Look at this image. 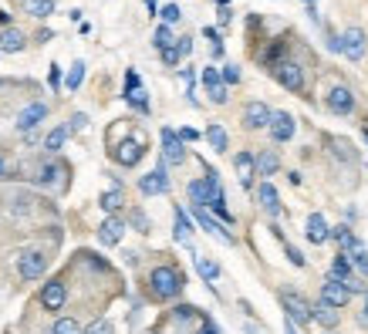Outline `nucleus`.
I'll use <instances>...</instances> for the list:
<instances>
[{
  "label": "nucleus",
  "instance_id": "21",
  "mask_svg": "<svg viewBox=\"0 0 368 334\" xmlns=\"http://www.w3.org/2000/svg\"><path fill=\"white\" fill-rule=\"evenodd\" d=\"M233 166H237V179H240V186L250 189V186H253V176H257V169H253V156H250V152H237Z\"/></svg>",
  "mask_w": 368,
  "mask_h": 334
},
{
  "label": "nucleus",
  "instance_id": "37",
  "mask_svg": "<svg viewBox=\"0 0 368 334\" xmlns=\"http://www.w3.org/2000/svg\"><path fill=\"white\" fill-rule=\"evenodd\" d=\"M179 17H183L179 3H165V7H163V21H165V27H169V24H176Z\"/></svg>",
  "mask_w": 368,
  "mask_h": 334
},
{
  "label": "nucleus",
  "instance_id": "13",
  "mask_svg": "<svg viewBox=\"0 0 368 334\" xmlns=\"http://www.w3.org/2000/svg\"><path fill=\"white\" fill-rule=\"evenodd\" d=\"M142 152H146V149H142V139H125V142L115 145V152H112V156H115V163H119V166H135V163L142 159Z\"/></svg>",
  "mask_w": 368,
  "mask_h": 334
},
{
  "label": "nucleus",
  "instance_id": "6",
  "mask_svg": "<svg viewBox=\"0 0 368 334\" xmlns=\"http://www.w3.org/2000/svg\"><path fill=\"white\" fill-rule=\"evenodd\" d=\"M216 189H220V182H216V176H213V172H209L206 179H193V182H189V200H193V206L206 209Z\"/></svg>",
  "mask_w": 368,
  "mask_h": 334
},
{
  "label": "nucleus",
  "instance_id": "27",
  "mask_svg": "<svg viewBox=\"0 0 368 334\" xmlns=\"http://www.w3.org/2000/svg\"><path fill=\"white\" fill-rule=\"evenodd\" d=\"M122 189H119V186H115V189H108V193H102V200H98V206L105 209V213H108V216H115V213H119V209H122Z\"/></svg>",
  "mask_w": 368,
  "mask_h": 334
},
{
  "label": "nucleus",
  "instance_id": "51",
  "mask_svg": "<svg viewBox=\"0 0 368 334\" xmlns=\"http://www.w3.org/2000/svg\"><path fill=\"white\" fill-rule=\"evenodd\" d=\"M7 24H10V14H7V10H0V27H7Z\"/></svg>",
  "mask_w": 368,
  "mask_h": 334
},
{
  "label": "nucleus",
  "instance_id": "58",
  "mask_svg": "<svg viewBox=\"0 0 368 334\" xmlns=\"http://www.w3.org/2000/svg\"><path fill=\"white\" fill-rule=\"evenodd\" d=\"M311 3H314V0H311Z\"/></svg>",
  "mask_w": 368,
  "mask_h": 334
},
{
  "label": "nucleus",
  "instance_id": "4",
  "mask_svg": "<svg viewBox=\"0 0 368 334\" xmlns=\"http://www.w3.org/2000/svg\"><path fill=\"white\" fill-rule=\"evenodd\" d=\"M274 78L284 84L287 91H304V71H301L297 61H281V64L274 68Z\"/></svg>",
  "mask_w": 368,
  "mask_h": 334
},
{
  "label": "nucleus",
  "instance_id": "30",
  "mask_svg": "<svg viewBox=\"0 0 368 334\" xmlns=\"http://www.w3.org/2000/svg\"><path fill=\"white\" fill-rule=\"evenodd\" d=\"M206 139H209V145H213L216 152H227V145H230V139H227V128L216 126V122L206 128Z\"/></svg>",
  "mask_w": 368,
  "mask_h": 334
},
{
  "label": "nucleus",
  "instance_id": "35",
  "mask_svg": "<svg viewBox=\"0 0 368 334\" xmlns=\"http://www.w3.org/2000/svg\"><path fill=\"white\" fill-rule=\"evenodd\" d=\"M152 44H156L159 51H165V47H172V44H176V38H172V31H169V27L163 24V27L156 31V41H152Z\"/></svg>",
  "mask_w": 368,
  "mask_h": 334
},
{
  "label": "nucleus",
  "instance_id": "31",
  "mask_svg": "<svg viewBox=\"0 0 368 334\" xmlns=\"http://www.w3.org/2000/svg\"><path fill=\"white\" fill-rule=\"evenodd\" d=\"M196 270H200V277H203V281H216V277H220V263H216V260H209V257H203V253L196 257Z\"/></svg>",
  "mask_w": 368,
  "mask_h": 334
},
{
  "label": "nucleus",
  "instance_id": "2",
  "mask_svg": "<svg viewBox=\"0 0 368 334\" xmlns=\"http://www.w3.org/2000/svg\"><path fill=\"white\" fill-rule=\"evenodd\" d=\"M281 304H284L287 321H290V324H301V328L311 324V304H308L297 291H284L281 294Z\"/></svg>",
  "mask_w": 368,
  "mask_h": 334
},
{
  "label": "nucleus",
  "instance_id": "40",
  "mask_svg": "<svg viewBox=\"0 0 368 334\" xmlns=\"http://www.w3.org/2000/svg\"><path fill=\"white\" fill-rule=\"evenodd\" d=\"M84 128H88V115H84V112L71 115V126H68V132H84Z\"/></svg>",
  "mask_w": 368,
  "mask_h": 334
},
{
  "label": "nucleus",
  "instance_id": "32",
  "mask_svg": "<svg viewBox=\"0 0 368 334\" xmlns=\"http://www.w3.org/2000/svg\"><path fill=\"white\" fill-rule=\"evenodd\" d=\"M331 277H334V281H348V277H352V263H348L345 253H338V257L331 260Z\"/></svg>",
  "mask_w": 368,
  "mask_h": 334
},
{
  "label": "nucleus",
  "instance_id": "33",
  "mask_svg": "<svg viewBox=\"0 0 368 334\" xmlns=\"http://www.w3.org/2000/svg\"><path fill=\"white\" fill-rule=\"evenodd\" d=\"M51 334H82V328H78L75 318H58L54 328H51Z\"/></svg>",
  "mask_w": 368,
  "mask_h": 334
},
{
  "label": "nucleus",
  "instance_id": "50",
  "mask_svg": "<svg viewBox=\"0 0 368 334\" xmlns=\"http://www.w3.org/2000/svg\"><path fill=\"white\" fill-rule=\"evenodd\" d=\"M362 324H368V291H365V307H362V318H358Z\"/></svg>",
  "mask_w": 368,
  "mask_h": 334
},
{
  "label": "nucleus",
  "instance_id": "17",
  "mask_svg": "<svg viewBox=\"0 0 368 334\" xmlns=\"http://www.w3.org/2000/svg\"><path fill=\"white\" fill-rule=\"evenodd\" d=\"M271 122V108L264 105V102H250L244 108V126L246 128H267Z\"/></svg>",
  "mask_w": 368,
  "mask_h": 334
},
{
  "label": "nucleus",
  "instance_id": "53",
  "mask_svg": "<svg viewBox=\"0 0 368 334\" xmlns=\"http://www.w3.org/2000/svg\"><path fill=\"white\" fill-rule=\"evenodd\" d=\"M3 176H7V159L0 156V179H3Z\"/></svg>",
  "mask_w": 368,
  "mask_h": 334
},
{
  "label": "nucleus",
  "instance_id": "29",
  "mask_svg": "<svg viewBox=\"0 0 368 334\" xmlns=\"http://www.w3.org/2000/svg\"><path fill=\"white\" fill-rule=\"evenodd\" d=\"M24 10H27L31 17L44 21V17H51V14H54V0H24Z\"/></svg>",
  "mask_w": 368,
  "mask_h": 334
},
{
  "label": "nucleus",
  "instance_id": "25",
  "mask_svg": "<svg viewBox=\"0 0 368 334\" xmlns=\"http://www.w3.org/2000/svg\"><path fill=\"white\" fill-rule=\"evenodd\" d=\"M68 135H71V132H68V126L51 128V132L44 135V149H47V152H61V145L68 142Z\"/></svg>",
  "mask_w": 368,
  "mask_h": 334
},
{
  "label": "nucleus",
  "instance_id": "7",
  "mask_svg": "<svg viewBox=\"0 0 368 334\" xmlns=\"http://www.w3.org/2000/svg\"><path fill=\"white\" fill-rule=\"evenodd\" d=\"M163 163H169V166L186 163V149H183V142H179V135L172 128H163Z\"/></svg>",
  "mask_w": 368,
  "mask_h": 334
},
{
  "label": "nucleus",
  "instance_id": "9",
  "mask_svg": "<svg viewBox=\"0 0 368 334\" xmlns=\"http://www.w3.org/2000/svg\"><path fill=\"white\" fill-rule=\"evenodd\" d=\"M321 300L325 304H331L334 311H341L348 300H352V294H348V287L341 284V281H334V277H327L325 284H321Z\"/></svg>",
  "mask_w": 368,
  "mask_h": 334
},
{
  "label": "nucleus",
  "instance_id": "5",
  "mask_svg": "<svg viewBox=\"0 0 368 334\" xmlns=\"http://www.w3.org/2000/svg\"><path fill=\"white\" fill-rule=\"evenodd\" d=\"M338 41H341V54H345V58H352V61H362V58H365V31H362V27H348Z\"/></svg>",
  "mask_w": 368,
  "mask_h": 334
},
{
  "label": "nucleus",
  "instance_id": "15",
  "mask_svg": "<svg viewBox=\"0 0 368 334\" xmlns=\"http://www.w3.org/2000/svg\"><path fill=\"white\" fill-rule=\"evenodd\" d=\"M125 237V223L119 219V216H108L102 226H98V240L105 243V247H115V243H122Z\"/></svg>",
  "mask_w": 368,
  "mask_h": 334
},
{
  "label": "nucleus",
  "instance_id": "44",
  "mask_svg": "<svg viewBox=\"0 0 368 334\" xmlns=\"http://www.w3.org/2000/svg\"><path fill=\"white\" fill-rule=\"evenodd\" d=\"M176 135H179V142H196V139H200V132H196V128H179Z\"/></svg>",
  "mask_w": 368,
  "mask_h": 334
},
{
  "label": "nucleus",
  "instance_id": "24",
  "mask_svg": "<svg viewBox=\"0 0 368 334\" xmlns=\"http://www.w3.org/2000/svg\"><path fill=\"white\" fill-rule=\"evenodd\" d=\"M327 237H331V240L341 247V253H348L352 247H355V243H358V237H355L348 226H334V230H327Z\"/></svg>",
  "mask_w": 368,
  "mask_h": 334
},
{
  "label": "nucleus",
  "instance_id": "41",
  "mask_svg": "<svg viewBox=\"0 0 368 334\" xmlns=\"http://www.w3.org/2000/svg\"><path fill=\"white\" fill-rule=\"evenodd\" d=\"M132 223L139 226V233H149V219H146V213H142V209H135V213H132Z\"/></svg>",
  "mask_w": 368,
  "mask_h": 334
},
{
  "label": "nucleus",
  "instance_id": "19",
  "mask_svg": "<svg viewBox=\"0 0 368 334\" xmlns=\"http://www.w3.org/2000/svg\"><path fill=\"white\" fill-rule=\"evenodd\" d=\"M253 169H257V176H274L281 169V156L274 149H264V152L253 156Z\"/></svg>",
  "mask_w": 368,
  "mask_h": 334
},
{
  "label": "nucleus",
  "instance_id": "42",
  "mask_svg": "<svg viewBox=\"0 0 368 334\" xmlns=\"http://www.w3.org/2000/svg\"><path fill=\"white\" fill-rule=\"evenodd\" d=\"M163 61L169 64V68H176V64H179V51H176V44H172V47H165V51H163Z\"/></svg>",
  "mask_w": 368,
  "mask_h": 334
},
{
  "label": "nucleus",
  "instance_id": "14",
  "mask_svg": "<svg viewBox=\"0 0 368 334\" xmlns=\"http://www.w3.org/2000/svg\"><path fill=\"white\" fill-rule=\"evenodd\" d=\"M267 128H271V139H274V142H287V139L294 135V115H287V112H271Z\"/></svg>",
  "mask_w": 368,
  "mask_h": 334
},
{
  "label": "nucleus",
  "instance_id": "43",
  "mask_svg": "<svg viewBox=\"0 0 368 334\" xmlns=\"http://www.w3.org/2000/svg\"><path fill=\"white\" fill-rule=\"evenodd\" d=\"M209 98H213L216 105H223V102H227V84H216V88H209Z\"/></svg>",
  "mask_w": 368,
  "mask_h": 334
},
{
  "label": "nucleus",
  "instance_id": "47",
  "mask_svg": "<svg viewBox=\"0 0 368 334\" xmlns=\"http://www.w3.org/2000/svg\"><path fill=\"white\" fill-rule=\"evenodd\" d=\"M287 257H290V263H294V267H304V257H301V250L287 247Z\"/></svg>",
  "mask_w": 368,
  "mask_h": 334
},
{
  "label": "nucleus",
  "instance_id": "48",
  "mask_svg": "<svg viewBox=\"0 0 368 334\" xmlns=\"http://www.w3.org/2000/svg\"><path fill=\"white\" fill-rule=\"evenodd\" d=\"M47 82H51V88H58V84H61V68H58V64L51 68V75H47Z\"/></svg>",
  "mask_w": 368,
  "mask_h": 334
},
{
  "label": "nucleus",
  "instance_id": "45",
  "mask_svg": "<svg viewBox=\"0 0 368 334\" xmlns=\"http://www.w3.org/2000/svg\"><path fill=\"white\" fill-rule=\"evenodd\" d=\"M176 51H179V58H183V54H189V51H193V38H179Z\"/></svg>",
  "mask_w": 368,
  "mask_h": 334
},
{
  "label": "nucleus",
  "instance_id": "38",
  "mask_svg": "<svg viewBox=\"0 0 368 334\" xmlns=\"http://www.w3.org/2000/svg\"><path fill=\"white\" fill-rule=\"evenodd\" d=\"M220 82L237 84V82H240V68H237V64H227V68H223V75H220Z\"/></svg>",
  "mask_w": 368,
  "mask_h": 334
},
{
  "label": "nucleus",
  "instance_id": "22",
  "mask_svg": "<svg viewBox=\"0 0 368 334\" xmlns=\"http://www.w3.org/2000/svg\"><path fill=\"white\" fill-rule=\"evenodd\" d=\"M257 200H260V206L267 209L271 216L281 213V196H277V189H274L271 182H260V186H257Z\"/></svg>",
  "mask_w": 368,
  "mask_h": 334
},
{
  "label": "nucleus",
  "instance_id": "26",
  "mask_svg": "<svg viewBox=\"0 0 368 334\" xmlns=\"http://www.w3.org/2000/svg\"><path fill=\"white\" fill-rule=\"evenodd\" d=\"M172 233H176L179 243H189V240H193V223H189V216L179 206H176V230H172Z\"/></svg>",
  "mask_w": 368,
  "mask_h": 334
},
{
  "label": "nucleus",
  "instance_id": "52",
  "mask_svg": "<svg viewBox=\"0 0 368 334\" xmlns=\"http://www.w3.org/2000/svg\"><path fill=\"white\" fill-rule=\"evenodd\" d=\"M200 334H216V328H213V324H209V321H206L203 328H200Z\"/></svg>",
  "mask_w": 368,
  "mask_h": 334
},
{
  "label": "nucleus",
  "instance_id": "23",
  "mask_svg": "<svg viewBox=\"0 0 368 334\" xmlns=\"http://www.w3.org/2000/svg\"><path fill=\"white\" fill-rule=\"evenodd\" d=\"M304 233H308V240H311V243H325L327 240L325 216H321V213H311V216H308V230H304Z\"/></svg>",
  "mask_w": 368,
  "mask_h": 334
},
{
  "label": "nucleus",
  "instance_id": "56",
  "mask_svg": "<svg viewBox=\"0 0 368 334\" xmlns=\"http://www.w3.org/2000/svg\"><path fill=\"white\" fill-rule=\"evenodd\" d=\"M365 142H368V128H365Z\"/></svg>",
  "mask_w": 368,
  "mask_h": 334
},
{
  "label": "nucleus",
  "instance_id": "49",
  "mask_svg": "<svg viewBox=\"0 0 368 334\" xmlns=\"http://www.w3.org/2000/svg\"><path fill=\"white\" fill-rule=\"evenodd\" d=\"M139 88V75L135 71H128V78H125V91H135Z\"/></svg>",
  "mask_w": 368,
  "mask_h": 334
},
{
  "label": "nucleus",
  "instance_id": "57",
  "mask_svg": "<svg viewBox=\"0 0 368 334\" xmlns=\"http://www.w3.org/2000/svg\"><path fill=\"white\" fill-rule=\"evenodd\" d=\"M325 334H331V331H325Z\"/></svg>",
  "mask_w": 368,
  "mask_h": 334
},
{
  "label": "nucleus",
  "instance_id": "46",
  "mask_svg": "<svg viewBox=\"0 0 368 334\" xmlns=\"http://www.w3.org/2000/svg\"><path fill=\"white\" fill-rule=\"evenodd\" d=\"M54 176H58V166H44L41 169V182H54Z\"/></svg>",
  "mask_w": 368,
  "mask_h": 334
},
{
  "label": "nucleus",
  "instance_id": "11",
  "mask_svg": "<svg viewBox=\"0 0 368 334\" xmlns=\"http://www.w3.org/2000/svg\"><path fill=\"white\" fill-rule=\"evenodd\" d=\"M65 300H68V287H65L61 281H47V284L41 287L44 311H61V307H65Z\"/></svg>",
  "mask_w": 368,
  "mask_h": 334
},
{
  "label": "nucleus",
  "instance_id": "54",
  "mask_svg": "<svg viewBox=\"0 0 368 334\" xmlns=\"http://www.w3.org/2000/svg\"><path fill=\"white\" fill-rule=\"evenodd\" d=\"M284 334H301V331H297V328H294V324L287 321V324H284Z\"/></svg>",
  "mask_w": 368,
  "mask_h": 334
},
{
  "label": "nucleus",
  "instance_id": "12",
  "mask_svg": "<svg viewBox=\"0 0 368 334\" xmlns=\"http://www.w3.org/2000/svg\"><path fill=\"white\" fill-rule=\"evenodd\" d=\"M327 108H331L334 115H348V112L355 108V95H352L345 84H334V88L327 91Z\"/></svg>",
  "mask_w": 368,
  "mask_h": 334
},
{
  "label": "nucleus",
  "instance_id": "8",
  "mask_svg": "<svg viewBox=\"0 0 368 334\" xmlns=\"http://www.w3.org/2000/svg\"><path fill=\"white\" fill-rule=\"evenodd\" d=\"M139 193L142 196H159V193H169V176H165V163L159 169H152L149 176L139 179Z\"/></svg>",
  "mask_w": 368,
  "mask_h": 334
},
{
  "label": "nucleus",
  "instance_id": "20",
  "mask_svg": "<svg viewBox=\"0 0 368 334\" xmlns=\"http://www.w3.org/2000/svg\"><path fill=\"white\" fill-rule=\"evenodd\" d=\"M24 47H27L24 31H17V27H3V34H0V51H3V54H17V51H24Z\"/></svg>",
  "mask_w": 368,
  "mask_h": 334
},
{
  "label": "nucleus",
  "instance_id": "36",
  "mask_svg": "<svg viewBox=\"0 0 368 334\" xmlns=\"http://www.w3.org/2000/svg\"><path fill=\"white\" fill-rule=\"evenodd\" d=\"M82 334H115L112 331V321H105V318H98L95 324H88Z\"/></svg>",
  "mask_w": 368,
  "mask_h": 334
},
{
  "label": "nucleus",
  "instance_id": "28",
  "mask_svg": "<svg viewBox=\"0 0 368 334\" xmlns=\"http://www.w3.org/2000/svg\"><path fill=\"white\" fill-rule=\"evenodd\" d=\"M345 257H352L348 263H355V270H358L362 277H368V250H365V243H362V240H358L352 250L345 253Z\"/></svg>",
  "mask_w": 368,
  "mask_h": 334
},
{
  "label": "nucleus",
  "instance_id": "55",
  "mask_svg": "<svg viewBox=\"0 0 368 334\" xmlns=\"http://www.w3.org/2000/svg\"><path fill=\"white\" fill-rule=\"evenodd\" d=\"M146 7H149V14H156V0H146Z\"/></svg>",
  "mask_w": 368,
  "mask_h": 334
},
{
  "label": "nucleus",
  "instance_id": "16",
  "mask_svg": "<svg viewBox=\"0 0 368 334\" xmlns=\"http://www.w3.org/2000/svg\"><path fill=\"white\" fill-rule=\"evenodd\" d=\"M193 216H196V223L203 226L209 237H216V240H223V243H233V237H230V233L220 226V219H213V216H209L203 206H193Z\"/></svg>",
  "mask_w": 368,
  "mask_h": 334
},
{
  "label": "nucleus",
  "instance_id": "34",
  "mask_svg": "<svg viewBox=\"0 0 368 334\" xmlns=\"http://www.w3.org/2000/svg\"><path fill=\"white\" fill-rule=\"evenodd\" d=\"M82 78H84V61H75L71 64V71H68V91H78V84H82Z\"/></svg>",
  "mask_w": 368,
  "mask_h": 334
},
{
  "label": "nucleus",
  "instance_id": "18",
  "mask_svg": "<svg viewBox=\"0 0 368 334\" xmlns=\"http://www.w3.org/2000/svg\"><path fill=\"white\" fill-rule=\"evenodd\" d=\"M338 314H341V311H334V307H331V304H325V300H318V304L311 307V321H314V324H321L325 331L338 328Z\"/></svg>",
  "mask_w": 368,
  "mask_h": 334
},
{
  "label": "nucleus",
  "instance_id": "1",
  "mask_svg": "<svg viewBox=\"0 0 368 334\" xmlns=\"http://www.w3.org/2000/svg\"><path fill=\"white\" fill-rule=\"evenodd\" d=\"M149 287H152V294H156L159 300H172L176 294L183 291V274H179L176 267H156V270L149 274Z\"/></svg>",
  "mask_w": 368,
  "mask_h": 334
},
{
  "label": "nucleus",
  "instance_id": "39",
  "mask_svg": "<svg viewBox=\"0 0 368 334\" xmlns=\"http://www.w3.org/2000/svg\"><path fill=\"white\" fill-rule=\"evenodd\" d=\"M203 84H206V91L216 88V84H223L220 82V71H216V68H203Z\"/></svg>",
  "mask_w": 368,
  "mask_h": 334
},
{
  "label": "nucleus",
  "instance_id": "3",
  "mask_svg": "<svg viewBox=\"0 0 368 334\" xmlns=\"http://www.w3.org/2000/svg\"><path fill=\"white\" fill-rule=\"evenodd\" d=\"M17 270H21V277H24V281H38V277H44V270H47V257H44L41 250L21 253Z\"/></svg>",
  "mask_w": 368,
  "mask_h": 334
},
{
  "label": "nucleus",
  "instance_id": "10",
  "mask_svg": "<svg viewBox=\"0 0 368 334\" xmlns=\"http://www.w3.org/2000/svg\"><path fill=\"white\" fill-rule=\"evenodd\" d=\"M44 119H47V105H44V102H31L27 108H21V115H17V128H21V132H34Z\"/></svg>",
  "mask_w": 368,
  "mask_h": 334
}]
</instances>
